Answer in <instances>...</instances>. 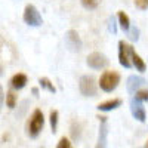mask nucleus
Masks as SVG:
<instances>
[{"instance_id": "obj_3", "label": "nucleus", "mask_w": 148, "mask_h": 148, "mask_svg": "<svg viewBox=\"0 0 148 148\" xmlns=\"http://www.w3.org/2000/svg\"><path fill=\"white\" fill-rule=\"evenodd\" d=\"M25 24L31 27H39L43 24V18L40 15V12L37 10V8L34 5H27L25 9H24V15H22Z\"/></svg>"}, {"instance_id": "obj_15", "label": "nucleus", "mask_w": 148, "mask_h": 148, "mask_svg": "<svg viewBox=\"0 0 148 148\" xmlns=\"http://www.w3.org/2000/svg\"><path fill=\"white\" fill-rule=\"evenodd\" d=\"M39 83H40V86H42L43 89L49 90L51 93H55V92H56V88H55L53 83H52L51 80H49L47 77H40V79H39Z\"/></svg>"}, {"instance_id": "obj_5", "label": "nucleus", "mask_w": 148, "mask_h": 148, "mask_svg": "<svg viewBox=\"0 0 148 148\" xmlns=\"http://www.w3.org/2000/svg\"><path fill=\"white\" fill-rule=\"evenodd\" d=\"M119 62L121 67L130 68L132 59H130V45H127L125 40L119 42Z\"/></svg>"}, {"instance_id": "obj_1", "label": "nucleus", "mask_w": 148, "mask_h": 148, "mask_svg": "<svg viewBox=\"0 0 148 148\" xmlns=\"http://www.w3.org/2000/svg\"><path fill=\"white\" fill-rule=\"evenodd\" d=\"M43 126H45V116L42 113V110L36 108L27 123V135L33 139L37 138L40 135V132L43 130Z\"/></svg>"}, {"instance_id": "obj_2", "label": "nucleus", "mask_w": 148, "mask_h": 148, "mask_svg": "<svg viewBox=\"0 0 148 148\" xmlns=\"http://www.w3.org/2000/svg\"><path fill=\"white\" fill-rule=\"evenodd\" d=\"M120 83V74L116 71H104L99 77V86L104 92H113Z\"/></svg>"}, {"instance_id": "obj_8", "label": "nucleus", "mask_w": 148, "mask_h": 148, "mask_svg": "<svg viewBox=\"0 0 148 148\" xmlns=\"http://www.w3.org/2000/svg\"><path fill=\"white\" fill-rule=\"evenodd\" d=\"M130 113L132 116L136 119L138 121L144 123L147 120V114H145V108L142 105V101H139L138 98H132V101H130Z\"/></svg>"}, {"instance_id": "obj_23", "label": "nucleus", "mask_w": 148, "mask_h": 148, "mask_svg": "<svg viewBox=\"0 0 148 148\" xmlns=\"http://www.w3.org/2000/svg\"><path fill=\"white\" fill-rule=\"evenodd\" d=\"M135 6L141 10L148 9V0H135Z\"/></svg>"}, {"instance_id": "obj_16", "label": "nucleus", "mask_w": 148, "mask_h": 148, "mask_svg": "<svg viewBox=\"0 0 148 148\" xmlns=\"http://www.w3.org/2000/svg\"><path fill=\"white\" fill-rule=\"evenodd\" d=\"M16 101H18L16 93L12 92V90H9V92L6 93V105H8V108H15Z\"/></svg>"}, {"instance_id": "obj_11", "label": "nucleus", "mask_w": 148, "mask_h": 148, "mask_svg": "<svg viewBox=\"0 0 148 148\" xmlns=\"http://www.w3.org/2000/svg\"><path fill=\"white\" fill-rule=\"evenodd\" d=\"M107 135H108L107 121H101L99 132H98V142H96V148H107Z\"/></svg>"}, {"instance_id": "obj_25", "label": "nucleus", "mask_w": 148, "mask_h": 148, "mask_svg": "<svg viewBox=\"0 0 148 148\" xmlns=\"http://www.w3.org/2000/svg\"><path fill=\"white\" fill-rule=\"evenodd\" d=\"M145 148H148V141H147V144H145Z\"/></svg>"}, {"instance_id": "obj_4", "label": "nucleus", "mask_w": 148, "mask_h": 148, "mask_svg": "<svg viewBox=\"0 0 148 148\" xmlns=\"http://www.w3.org/2000/svg\"><path fill=\"white\" fill-rule=\"evenodd\" d=\"M79 89H80L82 95H84V96H95L98 92L95 79L92 76H82V79L79 82Z\"/></svg>"}, {"instance_id": "obj_6", "label": "nucleus", "mask_w": 148, "mask_h": 148, "mask_svg": "<svg viewBox=\"0 0 148 148\" xmlns=\"http://www.w3.org/2000/svg\"><path fill=\"white\" fill-rule=\"evenodd\" d=\"M86 62H88V65L93 70H101V68H105L108 65V58L101 53V52H93L88 56V59H86Z\"/></svg>"}, {"instance_id": "obj_19", "label": "nucleus", "mask_w": 148, "mask_h": 148, "mask_svg": "<svg viewBox=\"0 0 148 148\" xmlns=\"http://www.w3.org/2000/svg\"><path fill=\"white\" fill-rule=\"evenodd\" d=\"M135 98H138L139 101H147L148 102V89H139L135 95Z\"/></svg>"}, {"instance_id": "obj_21", "label": "nucleus", "mask_w": 148, "mask_h": 148, "mask_svg": "<svg viewBox=\"0 0 148 148\" xmlns=\"http://www.w3.org/2000/svg\"><path fill=\"white\" fill-rule=\"evenodd\" d=\"M127 34H129V39L133 40V42H136V40L139 39V30H138L136 27H132L130 31H129Z\"/></svg>"}, {"instance_id": "obj_14", "label": "nucleus", "mask_w": 148, "mask_h": 148, "mask_svg": "<svg viewBox=\"0 0 148 148\" xmlns=\"http://www.w3.org/2000/svg\"><path fill=\"white\" fill-rule=\"evenodd\" d=\"M117 18H119V24H120V28L125 31V33H129L132 25H130V19L129 16L126 15V12H123V10H119V14H117Z\"/></svg>"}, {"instance_id": "obj_22", "label": "nucleus", "mask_w": 148, "mask_h": 148, "mask_svg": "<svg viewBox=\"0 0 148 148\" xmlns=\"http://www.w3.org/2000/svg\"><path fill=\"white\" fill-rule=\"evenodd\" d=\"M108 28H110V31L113 33V34L117 33V25H116V19H114V16H110V19H108Z\"/></svg>"}, {"instance_id": "obj_13", "label": "nucleus", "mask_w": 148, "mask_h": 148, "mask_svg": "<svg viewBox=\"0 0 148 148\" xmlns=\"http://www.w3.org/2000/svg\"><path fill=\"white\" fill-rule=\"evenodd\" d=\"M121 105V99H119V98H114V99H108L105 102H101L98 104V110L99 111H111V110H116Z\"/></svg>"}, {"instance_id": "obj_20", "label": "nucleus", "mask_w": 148, "mask_h": 148, "mask_svg": "<svg viewBox=\"0 0 148 148\" xmlns=\"http://www.w3.org/2000/svg\"><path fill=\"white\" fill-rule=\"evenodd\" d=\"M56 148H73V145H71V142H70V139H68V138L62 136V138L59 139V142H58Z\"/></svg>"}, {"instance_id": "obj_7", "label": "nucleus", "mask_w": 148, "mask_h": 148, "mask_svg": "<svg viewBox=\"0 0 148 148\" xmlns=\"http://www.w3.org/2000/svg\"><path fill=\"white\" fill-rule=\"evenodd\" d=\"M65 45L73 52H79L82 49V40L76 30H68L65 33Z\"/></svg>"}, {"instance_id": "obj_18", "label": "nucleus", "mask_w": 148, "mask_h": 148, "mask_svg": "<svg viewBox=\"0 0 148 148\" xmlns=\"http://www.w3.org/2000/svg\"><path fill=\"white\" fill-rule=\"evenodd\" d=\"M80 2H82L83 8H86V9H95V8H98L101 0H80Z\"/></svg>"}, {"instance_id": "obj_26", "label": "nucleus", "mask_w": 148, "mask_h": 148, "mask_svg": "<svg viewBox=\"0 0 148 148\" xmlns=\"http://www.w3.org/2000/svg\"><path fill=\"white\" fill-rule=\"evenodd\" d=\"M42 148H45V147H42Z\"/></svg>"}, {"instance_id": "obj_9", "label": "nucleus", "mask_w": 148, "mask_h": 148, "mask_svg": "<svg viewBox=\"0 0 148 148\" xmlns=\"http://www.w3.org/2000/svg\"><path fill=\"white\" fill-rule=\"evenodd\" d=\"M145 83H147V80L144 77H141V76H130L127 79L126 86H127V90L130 93H136L139 90V88H141V86H144Z\"/></svg>"}, {"instance_id": "obj_24", "label": "nucleus", "mask_w": 148, "mask_h": 148, "mask_svg": "<svg viewBox=\"0 0 148 148\" xmlns=\"http://www.w3.org/2000/svg\"><path fill=\"white\" fill-rule=\"evenodd\" d=\"M31 92H33V95H34V96H39V89H37V88H33V89H31Z\"/></svg>"}, {"instance_id": "obj_17", "label": "nucleus", "mask_w": 148, "mask_h": 148, "mask_svg": "<svg viewBox=\"0 0 148 148\" xmlns=\"http://www.w3.org/2000/svg\"><path fill=\"white\" fill-rule=\"evenodd\" d=\"M49 121H51L52 132L55 133L56 132V127H58V111L56 110H52L51 111V114H49Z\"/></svg>"}, {"instance_id": "obj_10", "label": "nucleus", "mask_w": 148, "mask_h": 148, "mask_svg": "<svg viewBox=\"0 0 148 148\" xmlns=\"http://www.w3.org/2000/svg\"><path fill=\"white\" fill-rule=\"evenodd\" d=\"M130 59H132V65L136 68V71H139V73H145V70H147V64H145V61L135 52V49H133V46H130Z\"/></svg>"}, {"instance_id": "obj_12", "label": "nucleus", "mask_w": 148, "mask_h": 148, "mask_svg": "<svg viewBox=\"0 0 148 148\" xmlns=\"http://www.w3.org/2000/svg\"><path fill=\"white\" fill-rule=\"evenodd\" d=\"M25 84H27V76H25V74L18 73V74H15V76H12V79H10L12 89L19 90L22 88H25Z\"/></svg>"}]
</instances>
